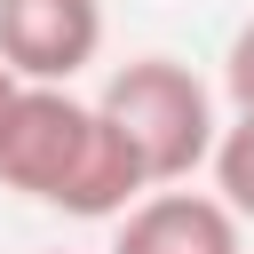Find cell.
Listing matches in <instances>:
<instances>
[{
  "label": "cell",
  "mask_w": 254,
  "mask_h": 254,
  "mask_svg": "<svg viewBox=\"0 0 254 254\" xmlns=\"http://www.w3.org/2000/svg\"><path fill=\"white\" fill-rule=\"evenodd\" d=\"M0 190L79 214V222H119L127 206L151 198L135 151L71 87H16V103L0 119Z\"/></svg>",
  "instance_id": "cell-1"
},
{
  "label": "cell",
  "mask_w": 254,
  "mask_h": 254,
  "mask_svg": "<svg viewBox=\"0 0 254 254\" xmlns=\"http://www.w3.org/2000/svg\"><path fill=\"white\" fill-rule=\"evenodd\" d=\"M95 111H103L111 135L135 151V167H143L151 190H183V183L214 159V143H222L206 79H198L190 64H175V56H135V64H119V71L103 79Z\"/></svg>",
  "instance_id": "cell-2"
},
{
  "label": "cell",
  "mask_w": 254,
  "mask_h": 254,
  "mask_svg": "<svg viewBox=\"0 0 254 254\" xmlns=\"http://www.w3.org/2000/svg\"><path fill=\"white\" fill-rule=\"evenodd\" d=\"M103 48V0H0V64L16 87H64Z\"/></svg>",
  "instance_id": "cell-3"
},
{
  "label": "cell",
  "mask_w": 254,
  "mask_h": 254,
  "mask_svg": "<svg viewBox=\"0 0 254 254\" xmlns=\"http://www.w3.org/2000/svg\"><path fill=\"white\" fill-rule=\"evenodd\" d=\"M111 254H246L238 246V214L214 190H151L143 206L119 214Z\"/></svg>",
  "instance_id": "cell-4"
},
{
  "label": "cell",
  "mask_w": 254,
  "mask_h": 254,
  "mask_svg": "<svg viewBox=\"0 0 254 254\" xmlns=\"http://www.w3.org/2000/svg\"><path fill=\"white\" fill-rule=\"evenodd\" d=\"M206 167H214V198H222L238 222H254V119H230Z\"/></svg>",
  "instance_id": "cell-5"
},
{
  "label": "cell",
  "mask_w": 254,
  "mask_h": 254,
  "mask_svg": "<svg viewBox=\"0 0 254 254\" xmlns=\"http://www.w3.org/2000/svg\"><path fill=\"white\" fill-rule=\"evenodd\" d=\"M222 95L238 103V119H254V16L230 32V48H222Z\"/></svg>",
  "instance_id": "cell-6"
},
{
  "label": "cell",
  "mask_w": 254,
  "mask_h": 254,
  "mask_svg": "<svg viewBox=\"0 0 254 254\" xmlns=\"http://www.w3.org/2000/svg\"><path fill=\"white\" fill-rule=\"evenodd\" d=\"M8 103H16V79H8V64H0V119H8Z\"/></svg>",
  "instance_id": "cell-7"
}]
</instances>
